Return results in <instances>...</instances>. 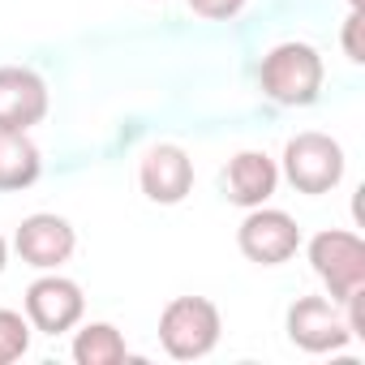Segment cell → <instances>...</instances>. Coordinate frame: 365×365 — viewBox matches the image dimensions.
Instances as JSON below:
<instances>
[{"label": "cell", "instance_id": "obj_16", "mask_svg": "<svg viewBox=\"0 0 365 365\" xmlns=\"http://www.w3.org/2000/svg\"><path fill=\"white\" fill-rule=\"evenodd\" d=\"M344 56H348L352 65L365 61V48H361V9H352L348 22H344Z\"/></svg>", "mask_w": 365, "mask_h": 365}, {"label": "cell", "instance_id": "obj_9", "mask_svg": "<svg viewBox=\"0 0 365 365\" xmlns=\"http://www.w3.org/2000/svg\"><path fill=\"white\" fill-rule=\"evenodd\" d=\"M138 180H142V194L159 207H176L185 202L190 190H194V159L172 146V142H159L142 155V168H138Z\"/></svg>", "mask_w": 365, "mask_h": 365}, {"label": "cell", "instance_id": "obj_7", "mask_svg": "<svg viewBox=\"0 0 365 365\" xmlns=\"http://www.w3.org/2000/svg\"><path fill=\"white\" fill-rule=\"evenodd\" d=\"M82 309H86V297L73 279L65 275H43L26 288V322L43 335H61V331H73L82 322Z\"/></svg>", "mask_w": 365, "mask_h": 365}, {"label": "cell", "instance_id": "obj_6", "mask_svg": "<svg viewBox=\"0 0 365 365\" xmlns=\"http://www.w3.org/2000/svg\"><path fill=\"white\" fill-rule=\"evenodd\" d=\"M288 339L301 352H339L352 339V327H348V318L339 314L335 301H327V297H301L288 309Z\"/></svg>", "mask_w": 365, "mask_h": 365}, {"label": "cell", "instance_id": "obj_12", "mask_svg": "<svg viewBox=\"0 0 365 365\" xmlns=\"http://www.w3.org/2000/svg\"><path fill=\"white\" fill-rule=\"evenodd\" d=\"M43 172L39 146L26 138V129H0V194L31 190Z\"/></svg>", "mask_w": 365, "mask_h": 365}, {"label": "cell", "instance_id": "obj_1", "mask_svg": "<svg viewBox=\"0 0 365 365\" xmlns=\"http://www.w3.org/2000/svg\"><path fill=\"white\" fill-rule=\"evenodd\" d=\"M258 86L279 108H305L322 91V56L309 43H279L262 56Z\"/></svg>", "mask_w": 365, "mask_h": 365}, {"label": "cell", "instance_id": "obj_10", "mask_svg": "<svg viewBox=\"0 0 365 365\" xmlns=\"http://www.w3.org/2000/svg\"><path fill=\"white\" fill-rule=\"evenodd\" d=\"M48 116V86L35 69H0V129H31Z\"/></svg>", "mask_w": 365, "mask_h": 365}, {"label": "cell", "instance_id": "obj_3", "mask_svg": "<svg viewBox=\"0 0 365 365\" xmlns=\"http://www.w3.org/2000/svg\"><path fill=\"white\" fill-rule=\"evenodd\" d=\"M309 267L327 284L335 305H348L356 292H365V245L356 232L327 228L309 241Z\"/></svg>", "mask_w": 365, "mask_h": 365}, {"label": "cell", "instance_id": "obj_11", "mask_svg": "<svg viewBox=\"0 0 365 365\" xmlns=\"http://www.w3.org/2000/svg\"><path fill=\"white\" fill-rule=\"evenodd\" d=\"M275 185H279V168L262 150H241L224 168V198L237 202V207H245V211L262 207L275 194Z\"/></svg>", "mask_w": 365, "mask_h": 365}, {"label": "cell", "instance_id": "obj_5", "mask_svg": "<svg viewBox=\"0 0 365 365\" xmlns=\"http://www.w3.org/2000/svg\"><path fill=\"white\" fill-rule=\"evenodd\" d=\"M237 245L250 262L258 267H279L288 262L297 250H301V228L288 211H275V207H254L241 228H237Z\"/></svg>", "mask_w": 365, "mask_h": 365}, {"label": "cell", "instance_id": "obj_8", "mask_svg": "<svg viewBox=\"0 0 365 365\" xmlns=\"http://www.w3.org/2000/svg\"><path fill=\"white\" fill-rule=\"evenodd\" d=\"M14 250H18V258H22L26 267H35V271H56L61 262L73 258V250H78V232H73L69 220L39 211V215H26V220L18 224Z\"/></svg>", "mask_w": 365, "mask_h": 365}, {"label": "cell", "instance_id": "obj_17", "mask_svg": "<svg viewBox=\"0 0 365 365\" xmlns=\"http://www.w3.org/2000/svg\"><path fill=\"white\" fill-rule=\"evenodd\" d=\"M5 262H9V245H5V237H0V271H5Z\"/></svg>", "mask_w": 365, "mask_h": 365}, {"label": "cell", "instance_id": "obj_2", "mask_svg": "<svg viewBox=\"0 0 365 365\" xmlns=\"http://www.w3.org/2000/svg\"><path fill=\"white\" fill-rule=\"evenodd\" d=\"M220 309L207 297H176L159 314V344L172 361H202L220 344Z\"/></svg>", "mask_w": 365, "mask_h": 365}, {"label": "cell", "instance_id": "obj_13", "mask_svg": "<svg viewBox=\"0 0 365 365\" xmlns=\"http://www.w3.org/2000/svg\"><path fill=\"white\" fill-rule=\"evenodd\" d=\"M129 356L125 335L112 322H86L73 339V361L78 365H120Z\"/></svg>", "mask_w": 365, "mask_h": 365}, {"label": "cell", "instance_id": "obj_4", "mask_svg": "<svg viewBox=\"0 0 365 365\" xmlns=\"http://www.w3.org/2000/svg\"><path fill=\"white\" fill-rule=\"evenodd\" d=\"M284 176L297 194H309V198L331 194L344 180V146L327 133L305 129L284 146Z\"/></svg>", "mask_w": 365, "mask_h": 365}, {"label": "cell", "instance_id": "obj_15", "mask_svg": "<svg viewBox=\"0 0 365 365\" xmlns=\"http://www.w3.org/2000/svg\"><path fill=\"white\" fill-rule=\"evenodd\" d=\"M190 9L207 22H228L245 9V0H190Z\"/></svg>", "mask_w": 365, "mask_h": 365}, {"label": "cell", "instance_id": "obj_14", "mask_svg": "<svg viewBox=\"0 0 365 365\" xmlns=\"http://www.w3.org/2000/svg\"><path fill=\"white\" fill-rule=\"evenodd\" d=\"M31 348V322L14 309H0V365L22 361Z\"/></svg>", "mask_w": 365, "mask_h": 365}]
</instances>
